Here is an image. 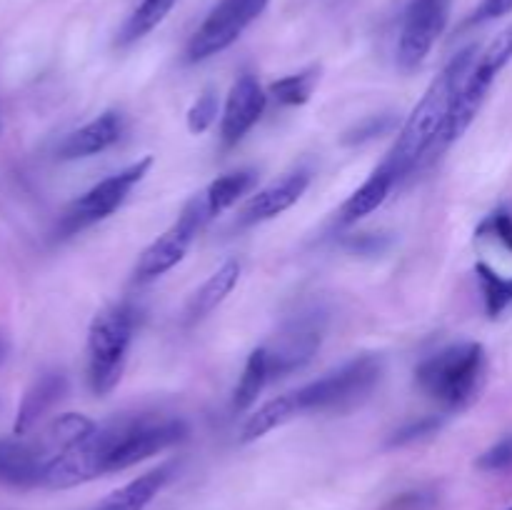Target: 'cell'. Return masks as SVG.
<instances>
[{
    "mask_svg": "<svg viewBox=\"0 0 512 510\" xmlns=\"http://www.w3.org/2000/svg\"><path fill=\"white\" fill-rule=\"evenodd\" d=\"M135 308L113 303L100 310L88 328V385L95 395L113 393L123 378L135 333Z\"/></svg>",
    "mask_w": 512,
    "mask_h": 510,
    "instance_id": "3957f363",
    "label": "cell"
},
{
    "mask_svg": "<svg viewBox=\"0 0 512 510\" xmlns=\"http://www.w3.org/2000/svg\"><path fill=\"white\" fill-rule=\"evenodd\" d=\"M188 438V425L178 418H148V415H125V428L120 443L110 455L108 473L138 465L175 443Z\"/></svg>",
    "mask_w": 512,
    "mask_h": 510,
    "instance_id": "ba28073f",
    "label": "cell"
},
{
    "mask_svg": "<svg viewBox=\"0 0 512 510\" xmlns=\"http://www.w3.org/2000/svg\"><path fill=\"white\" fill-rule=\"evenodd\" d=\"M478 55V45H468V48L458 50L450 58V63L440 70L438 78L428 85V90L418 100L413 113L408 115V120L400 128L393 150L383 160L398 180L413 173L435 150H443V135L445 128H448L455 95L468 83L470 73H473L475 63H478Z\"/></svg>",
    "mask_w": 512,
    "mask_h": 510,
    "instance_id": "6da1fadb",
    "label": "cell"
},
{
    "mask_svg": "<svg viewBox=\"0 0 512 510\" xmlns=\"http://www.w3.org/2000/svg\"><path fill=\"white\" fill-rule=\"evenodd\" d=\"M383 378V358L358 355L323 378L293 390L300 415L305 413H348L370 398Z\"/></svg>",
    "mask_w": 512,
    "mask_h": 510,
    "instance_id": "277c9868",
    "label": "cell"
},
{
    "mask_svg": "<svg viewBox=\"0 0 512 510\" xmlns=\"http://www.w3.org/2000/svg\"><path fill=\"white\" fill-rule=\"evenodd\" d=\"M480 470L485 473H510L512 470V433L500 438L498 443L490 445L478 460H475Z\"/></svg>",
    "mask_w": 512,
    "mask_h": 510,
    "instance_id": "83f0119b",
    "label": "cell"
},
{
    "mask_svg": "<svg viewBox=\"0 0 512 510\" xmlns=\"http://www.w3.org/2000/svg\"><path fill=\"white\" fill-rule=\"evenodd\" d=\"M318 80H320L318 68H308L303 70V73L285 75V78L275 80V83L270 85V95H273L280 105H303L310 100Z\"/></svg>",
    "mask_w": 512,
    "mask_h": 510,
    "instance_id": "cb8c5ba5",
    "label": "cell"
},
{
    "mask_svg": "<svg viewBox=\"0 0 512 510\" xmlns=\"http://www.w3.org/2000/svg\"><path fill=\"white\" fill-rule=\"evenodd\" d=\"M453 0H410L398 38V68L413 73L433 50L450 18Z\"/></svg>",
    "mask_w": 512,
    "mask_h": 510,
    "instance_id": "9c48e42d",
    "label": "cell"
},
{
    "mask_svg": "<svg viewBox=\"0 0 512 510\" xmlns=\"http://www.w3.org/2000/svg\"><path fill=\"white\" fill-rule=\"evenodd\" d=\"M475 275H478L480 288H483L485 313L490 318H500L512 305V278L498 275L488 263L475 265Z\"/></svg>",
    "mask_w": 512,
    "mask_h": 510,
    "instance_id": "603a6c76",
    "label": "cell"
},
{
    "mask_svg": "<svg viewBox=\"0 0 512 510\" xmlns=\"http://www.w3.org/2000/svg\"><path fill=\"white\" fill-rule=\"evenodd\" d=\"M395 185H398V178L393 175V170H390L385 163H380L378 168L370 173V178L365 180V183L360 185L348 200H345L343 208H340L338 220L343 225L358 223L360 218H365V215H370L373 210H378L380 205L388 200L390 190H393Z\"/></svg>",
    "mask_w": 512,
    "mask_h": 510,
    "instance_id": "e0dca14e",
    "label": "cell"
},
{
    "mask_svg": "<svg viewBox=\"0 0 512 510\" xmlns=\"http://www.w3.org/2000/svg\"><path fill=\"white\" fill-rule=\"evenodd\" d=\"M440 425H443V418H440V415H425V418L413 420V423L395 430L393 438H390V445L395 448V445H408L415 443V440H423L428 438V435H433L435 430H440Z\"/></svg>",
    "mask_w": 512,
    "mask_h": 510,
    "instance_id": "f1b7e54d",
    "label": "cell"
},
{
    "mask_svg": "<svg viewBox=\"0 0 512 510\" xmlns=\"http://www.w3.org/2000/svg\"><path fill=\"white\" fill-rule=\"evenodd\" d=\"M268 3L270 0H220L190 38L188 48H185V60L200 63V60L223 53L250 28L258 15H263Z\"/></svg>",
    "mask_w": 512,
    "mask_h": 510,
    "instance_id": "52a82bcc",
    "label": "cell"
},
{
    "mask_svg": "<svg viewBox=\"0 0 512 510\" xmlns=\"http://www.w3.org/2000/svg\"><path fill=\"white\" fill-rule=\"evenodd\" d=\"M175 473V463H163L158 468L148 470L140 478L130 480L123 488L113 490L108 498H103L95 510H145L153 503L155 495L170 483Z\"/></svg>",
    "mask_w": 512,
    "mask_h": 510,
    "instance_id": "2e32d148",
    "label": "cell"
},
{
    "mask_svg": "<svg viewBox=\"0 0 512 510\" xmlns=\"http://www.w3.org/2000/svg\"><path fill=\"white\" fill-rule=\"evenodd\" d=\"M215 115H218V90L205 88L203 93L198 95L193 105L188 110V130L190 133L200 135L215 123Z\"/></svg>",
    "mask_w": 512,
    "mask_h": 510,
    "instance_id": "4316f807",
    "label": "cell"
},
{
    "mask_svg": "<svg viewBox=\"0 0 512 510\" xmlns=\"http://www.w3.org/2000/svg\"><path fill=\"white\" fill-rule=\"evenodd\" d=\"M393 128H395V118L390 113L370 115V118L360 120V123L355 125V128H350L348 133L343 135V143L345 145L370 143V140L380 138V135H388Z\"/></svg>",
    "mask_w": 512,
    "mask_h": 510,
    "instance_id": "484cf974",
    "label": "cell"
},
{
    "mask_svg": "<svg viewBox=\"0 0 512 510\" xmlns=\"http://www.w3.org/2000/svg\"><path fill=\"white\" fill-rule=\"evenodd\" d=\"M150 165H153V158L138 160V163L128 165V168L120 170V173L100 180L98 185L85 190L80 198H75L58 223L60 238H70V235L80 233V230L90 228V225L100 223V220H105L108 215H113L115 210L128 200L130 190L145 178Z\"/></svg>",
    "mask_w": 512,
    "mask_h": 510,
    "instance_id": "5b68a950",
    "label": "cell"
},
{
    "mask_svg": "<svg viewBox=\"0 0 512 510\" xmlns=\"http://www.w3.org/2000/svg\"><path fill=\"white\" fill-rule=\"evenodd\" d=\"M213 220L208 210V200L203 193L193 195V198L185 203V208L180 210L178 220L160 235L158 240L148 245L143 250V255L138 258L135 265V280L138 283H148V280L160 278L163 273H168L170 268L180 263L188 253V248L193 245V240L198 238L200 230Z\"/></svg>",
    "mask_w": 512,
    "mask_h": 510,
    "instance_id": "8992f818",
    "label": "cell"
},
{
    "mask_svg": "<svg viewBox=\"0 0 512 510\" xmlns=\"http://www.w3.org/2000/svg\"><path fill=\"white\" fill-rule=\"evenodd\" d=\"M475 238L495 240V243H500L505 250H510L512 253V210L498 208L490 215H485L483 223H480L478 230H475Z\"/></svg>",
    "mask_w": 512,
    "mask_h": 510,
    "instance_id": "d4e9b609",
    "label": "cell"
},
{
    "mask_svg": "<svg viewBox=\"0 0 512 510\" xmlns=\"http://www.w3.org/2000/svg\"><path fill=\"white\" fill-rule=\"evenodd\" d=\"M510 510H512V508H510Z\"/></svg>",
    "mask_w": 512,
    "mask_h": 510,
    "instance_id": "d6a6232c",
    "label": "cell"
},
{
    "mask_svg": "<svg viewBox=\"0 0 512 510\" xmlns=\"http://www.w3.org/2000/svg\"><path fill=\"white\" fill-rule=\"evenodd\" d=\"M308 185H310V173L303 168L293 170V173H288L285 178L275 180L273 185H268V188L260 190V193H255L253 198H250V203L245 205L243 215H240V223L255 225L285 213V210L293 208V205L303 198Z\"/></svg>",
    "mask_w": 512,
    "mask_h": 510,
    "instance_id": "4fadbf2b",
    "label": "cell"
},
{
    "mask_svg": "<svg viewBox=\"0 0 512 510\" xmlns=\"http://www.w3.org/2000/svg\"><path fill=\"white\" fill-rule=\"evenodd\" d=\"M68 393V378L58 370L43 373L28 390L18 405L13 423V435H28L60 400Z\"/></svg>",
    "mask_w": 512,
    "mask_h": 510,
    "instance_id": "9a60e30c",
    "label": "cell"
},
{
    "mask_svg": "<svg viewBox=\"0 0 512 510\" xmlns=\"http://www.w3.org/2000/svg\"><path fill=\"white\" fill-rule=\"evenodd\" d=\"M485 348L480 343H455L425 358L415 370V383L445 410H463L478 398L485 380Z\"/></svg>",
    "mask_w": 512,
    "mask_h": 510,
    "instance_id": "7a4b0ae2",
    "label": "cell"
},
{
    "mask_svg": "<svg viewBox=\"0 0 512 510\" xmlns=\"http://www.w3.org/2000/svg\"><path fill=\"white\" fill-rule=\"evenodd\" d=\"M53 453L40 438H0V483L13 488H33L43 485L45 468Z\"/></svg>",
    "mask_w": 512,
    "mask_h": 510,
    "instance_id": "7c38bea8",
    "label": "cell"
},
{
    "mask_svg": "<svg viewBox=\"0 0 512 510\" xmlns=\"http://www.w3.org/2000/svg\"><path fill=\"white\" fill-rule=\"evenodd\" d=\"M258 183V173L250 168L235 170V173H225L220 178H215L208 188L203 190L205 200H208L210 215H220L223 210H228L230 205L238 203L243 195H248L250 190Z\"/></svg>",
    "mask_w": 512,
    "mask_h": 510,
    "instance_id": "ffe728a7",
    "label": "cell"
},
{
    "mask_svg": "<svg viewBox=\"0 0 512 510\" xmlns=\"http://www.w3.org/2000/svg\"><path fill=\"white\" fill-rule=\"evenodd\" d=\"M512 13V0H480L478 8L468 18V25H483L490 20L505 18Z\"/></svg>",
    "mask_w": 512,
    "mask_h": 510,
    "instance_id": "f546056e",
    "label": "cell"
},
{
    "mask_svg": "<svg viewBox=\"0 0 512 510\" xmlns=\"http://www.w3.org/2000/svg\"><path fill=\"white\" fill-rule=\"evenodd\" d=\"M120 135H123V115L115 113V110H105L103 115H98L95 120L85 123L83 128L65 135L63 143L58 145V158L60 160L90 158V155L103 153V150H108L110 145L118 143Z\"/></svg>",
    "mask_w": 512,
    "mask_h": 510,
    "instance_id": "5bb4252c",
    "label": "cell"
},
{
    "mask_svg": "<svg viewBox=\"0 0 512 510\" xmlns=\"http://www.w3.org/2000/svg\"><path fill=\"white\" fill-rule=\"evenodd\" d=\"M265 108H268V95H265L263 85L253 73H240L225 100L223 123H220V138H223L225 148L238 145L263 118Z\"/></svg>",
    "mask_w": 512,
    "mask_h": 510,
    "instance_id": "8fae6325",
    "label": "cell"
},
{
    "mask_svg": "<svg viewBox=\"0 0 512 510\" xmlns=\"http://www.w3.org/2000/svg\"><path fill=\"white\" fill-rule=\"evenodd\" d=\"M295 415H300L298 403H295V393H285L268 400V403L260 405L253 415H248L243 430H240V443H253V440L263 438L265 433L275 430L278 425L288 423Z\"/></svg>",
    "mask_w": 512,
    "mask_h": 510,
    "instance_id": "d6986e66",
    "label": "cell"
},
{
    "mask_svg": "<svg viewBox=\"0 0 512 510\" xmlns=\"http://www.w3.org/2000/svg\"><path fill=\"white\" fill-rule=\"evenodd\" d=\"M348 245L358 255H378L388 248V238H383V235L363 233V235H358V238H350Z\"/></svg>",
    "mask_w": 512,
    "mask_h": 510,
    "instance_id": "4dcf8cb0",
    "label": "cell"
},
{
    "mask_svg": "<svg viewBox=\"0 0 512 510\" xmlns=\"http://www.w3.org/2000/svg\"><path fill=\"white\" fill-rule=\"evenodd\" d=\"M270 380L268 370V353H265V345L255 348L248 355V363H245L243 375H240L238 385H235L233 393V408L235 410H248L250 405L258 400V395L263 393V388Z\"/></svg>",
    "mask_w": 512,
    "mask_h": 510,
    "instance_id": "44dd1931",
    "label": "cell"
},
{
    "mask_svg": "<svg viewBox=\"0 0 512 510\" xmlns=\"http://www.w3.org/2000/svg\"><path fill=\"white\" fill-rule=\"evenodd\" d=\"M238 280H240V263L238 260H225V263L220 265V268L215 270V273L210 275L198 290H195L193 298H190L188 310H185L188 323H198V320H203L205 315L213 313V310L228 298L230 290L238 285Z\"/></svg>",
    "mask_w": 512,
    "mask_h": 510,
    "instance_id": "ac0fdd59",
    "label": "cell"
},
{
    "mask_svg": "<svg viewBox=\"0 0 512 510\" xmlns=\"http://www.w3.org/2000/svg\"><path fill=\"white\" fill-rule=\"evenodd\" d=\"M95 425H98L95 420L85 418V415L80 413H63L58 415L48 428H45V433L40 435V440L48 445L50 453L58 455L60 450L70 448V445L83 440L88 433H93Z\"/></svg>",
    "mask_w": 512,
    "mask_h": 510,
    "instance_id": "7402d4cb",
    "label": "cell"
},
{
    "mask_svg": "<svg viewBox=\"0 0 512 510\" xmlns=\"http://www.w3.org/2000/svg\"><path fill=\"white\" fill-rule=\"evenodd\" d=\"M5 358H8V340H5L3 335H0V363H3Z\"/></svg>",
    "mask_w": 512,
    "mask_h": 510,
    "instance_id": "1f68e13d",
    "label": "cell"
},
{
    "mask_svg": "<svg viewBox=\"0 0 512 510\" xmlns=\"http://www.w3.org/2000/svg\"><path fill=\"white\" fill-rule=\"evenodd\" d=\"M320 343H323V323L315 315H303L285 325L283 333L273 343L265 345L270 380L288 378L295 370H303L315 358Z\"/></svg>",
    "mask_w": 512,
    "mask_h": 510,
    "instance_id": "30bf717a",
    "label": "cell"
}]
</instances>
